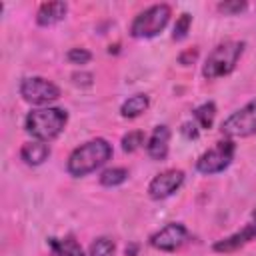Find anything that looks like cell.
<instances>
[{
  "instance_id": "52a82bcc",
  "label": "cell",
  "mask_w": 256,
  "mask_h": 256,
  "mask_svg": "<svg viewBox=\"0 0 256 256\" xmlns=\"http://www.w3.org/2000/svg\"><path fill=\"white\" fill-rule=\"evenodd\" d=\"M20 96L30 104L42 106V104H50L58 100L60 88L42 76H28L20 82Z\"/></svg>"
},
{
  "instance_id": "d6986e66",
  "label": "cell",
  "mask_w": 256,
  "mask_h": 256,
  "mask_svg": "<svg viewBox=\"0 0 256 256\" xmlns=\"http://www.w3.org/2000/svg\"><path fill=\"white\" fill-rule=\"evenodd\" d=\"M142 144H144V132H140V130H132V132L122 136V150L124 152H136Z\"/></svg>"
},
{
  "instance_id": "5b68a950",
  "label": "cell",
  "mask_w": 256,
  "mask_h": 256,
  "mask_svg": "<svg viewBox=\"0 0 256 256\" xmlns=\"http://www.w3.org/2000/svg\"><path fill=\"white\" fill-rule=\"evenodd\" d=\"M222 134L228 138H246L256 134V98L244 104L240 110L232 112L220 126Z\"/></svg>"
},
{
  "instance_id": "7c38bea8",
  "label": "cell",
  "mask_w": 256,
  "mask_h": 256,
  "mask_svg": "<svg viewBox=\"0 0 256 256\" xmlns=\"http://www.w3.org/2000/svg\"><path fill=\"white\" fill-rule=\"evenodd\" d=\"M66 12H68L66 2H44L36 12V22L40 26H52V24L64 20Z\"/></svg>"
},
{
  "instance_id": "30bf717a",
  "label": "cell",
  "mask_w": 256,
  "mask_h": 256,
  "mask_svg": "<svg viewBox=\"0 0 256 256\" xmlns=\"http://www.w3.org/2000/svg\"><path fill=\"white\" fill-rule=\"evenodd\" d=\"M252 240H256V218L250 220L242 230L230 234L228 238L218 240V242L214 244V250H216V252H234V250L246 246V244L252 242Z\"/></svg>"
},
{
  "instance_id": "603a6c76",
  "label": "cell",
  "mask_w": 256,
  "mask_h": 256,
  "mask_svg": "<svg viewBox=\"0 0 256 256\" xmlns=\"http://www.w3.org/2000/svg\"><path fill=\"white\" fill-rule=\"evenodd\" d=\"M196 58H198V48H190V50H184V52L178 56V62H180L182 66H188V64H192Z\"/></svg>"
},
{
  "instance_id": "ba28073f",
  "label": "cell",
  "mask_w": 256,
  "mask_h": 256,
  "mask_svg": "<svg viewBox=\"0 0 256 256\" xmlns=\"http://www.w3.org/2000/svg\"><path fill=\"white\" fill-rule=\"evenodd\" d=\"M190 238V232L184 224L180 222H170L166 224L164 228H160L158 232H154L150 236V244L156 248V250H162V252H174L178 250L182 244H186Z\"/></svg>"
},
{
  "instance_id": "7a4b0ae2",
  "label": "cell",
  "mask_w": 256,
  "mask_h": 256,
  "mask_svg": "<svg viewBox=\"0 0 256 256\" xmlns=\"http://www.w3.org/2000/svg\"><path fill=\"white\" fill-rule=\"evenodd\" d=\"M66 122H68V112L64 108L48 106V108L32 110L24 120V128L32 138L40 142H50L62 134Z\"/></svg>"
},
{
  "instance_id": "cb8c5ba5",
  "label": "cell",
  "mask_w": 256,
  "mask_h": 256,
  "mask_svg": "<svg viewBox=\"0 0 256 256\" xmlns=\"http://www.w3.org/2000/svg\"><path fill=\"white\" fill-rule=\"evenodd\" d=\"M182 134H184L186 138H198V128H196V124H192V122L182 124Z\"/></svg>"
},
{
  "instance_id": "5bb4252c",
  "label": "cell",
  "mask_w": 256,
  "mask_h": 256,
  "mask_svg": "<svg viewBox=\"0 0 256 256\" xmlns=\"http://www.w3.org/2000/svg\"><path fill=\"white\" fill-rule=\"evenodd\" d=\"M50 252L52 256H84L80 244L74 240V236H64V238H50Z\"/></svg>"
},
{
  "instance_id": "44dd1931",
  "label": "cell",
  "mask_w": 256,
  "mask_h": 256,
  "mask_svg": "<svg viewBox=\"0 0 256 256\" xmlns=\"http://www.w3.org/2000/svg\"><path fill=\"white\" fill-rule=\"evenodd\" d=\"M66 58L72 62V64H86L92 60V54L86 50V48H70Z\"/></svg>"
},
{
  "instance_id": "8fae6325",
  "label": "cell",
  "mask_w": 256,
  "mask_h": 256,
  "mask_svg": "<svg viewBox=\"0 0 256 256\" xmlns=\"http://www.w3.org/2000/svg\"><path fill=\"white\" fill-rule=\"evenodd\" d=\"M168 142H170V128L168 126H156L146 142V152L152 160H164L168 156Z\"/></svg>"
},
{
  "instance_id": "d4e9b609",
  "label": "cell",
  "mask_w": 256,
  "mask_h": 256,
  "mask_svg": "<svg viewBox=\"0 0 256 256\" xmlns=\"http://www.w3.org/2000/svg\"><path fill=\"white\" fill-rule=\"evenodd\" d=\"M74 84H82V86H90L92 84V74H72Z\"/></svg>"
},
{
  "instance_id": "8992f818",
  "label": "cell",
  "mask_w": 256,
  "mask_h": 256,
  "mask_svg": "<svg viewBox=\"0 0 256 256\" xmlns=\"http://www.w3.org/2000/svg\"><path fill=\"white\" fill-rule=\"evenodd\" d=\"M236 146L232 140H222L216 142V146H212L210 150H206L198 160H196V170L202 174H218L222 170H226L234 158Z\"/></svg>"
},
{
  "instance_id": "7402d4cb",
  "label": "cell",
  "mask_w": 256,
  "mask_h": 256,
  "mask_svg": "<svg viewBox=\"0 0 256 256\" xmlns=\"http://www.w3.org/2000/svg\"><path fill=\"white\" fill-rule=\"evenodd\" d=\"M218 10L224 14H238V12L246 10V2H220Z\"/></svg>"
},
{
  "instance_id": "6da1fadb",
  "label": "cell",
  "mask_w": 256,
  "mask_h": 256,
  "mask_svg": "<svg viewBox=\"0 0 256 256\" xmlns=\"http://www.w3.org/2000/svg\"><path fill=\"white\" fill-rule=\"evenodd\" d=\"M112 156V146L108 144V140L104 138H94L84 142L82 146L74 148V152L68 158L66 170L72 176H86L90 172H94L96 168H100L102 164H106Z\"/></svg>"
},
{
  "instance_id": "9c48e42d",
  "label": "cell",
  "mask_w": 256,
  "mask_h": 256,
  "mask_svg": "<svg viewBox=\"0 0 256 256\" xmlns=\"http://www.w3.org/2000/svg\"><path fill=\"white\" fill-rule=\"evenodd\" d=\"M184 182V172L178 168H170L164 170L160 174H156L150 184H148V194L152 200H164L168 196H172Z\"/></svg>"
},
{
  "instance_id": "ac0fdd59",
  "label": "cell",
  "mask_w": 256,
  "mask_h": 256,
  "mask_svg": "<svg viewBox=\"0 0 256 256\" xmlns=\"http://www.w3.org/2000/svg\"><path fill=\"white\" fill-rule=\"evenodd\" d=\"M126 178H128L126 168H106L100 174V184L102 186H118V184L126 182Z\"/></svg>"
},
{
  "instance_id": "ffe728a7",
  "label": "cell",
  "mask_w": 256,
  "mask_h": 256,
  "mask_svg": "<svg viewBox=\"0 0 256 256\" xmlns=\"http://www.w3.org/2000/svg\"><path fill=\"white\" fill-rule=\"evenodd\" d=\"M190 24H192V16H190L188 12H182L180 18H178L176 24H174L172 38H174V40H184L186 34H188V30H190Z\"/></svg>"
},
{
  "instance_id": "2e32d148",
  "label": "cell",
  "mask_w": 256,
  "mask_h": 256,
  "mask_svg": "<svg viewBox=\"0 0 256 256\" xmlns=\"http://www.w3.org/2000/svg\"><path fill=\"white\" fill-rule=\"evenodd\" d=\"M216 118V106L214 102H204L194 110V120L198 122L200 128H210Z\"/></svg>"
},
{
  "instance_id": "e0dca14e",
  "label": "cell",
  "mask_w": 256,
  "mask_h": 256,
  "mask_svg": "<svg viewBox=\"0 0 256 256\" xmlns=\"http://www.w3.org/2000/svg\"><path fill=\"white\" fill-rule=\"evenodd\" d=\"M114 250H116L114 240L108 236H100L90 244L88 256H114Z\"/></svg>"
},
{
  "instance_id": "4fadbf2b",
  "label": "cell",
  "mask_w": 256,
  "mask_h": 256,
  "mask_svg": "<svg viewBox=\"0 0 256 256\" xmlns=\"http://www.w3.org/2000/svg\"><path fill=\"white\" fill-rule=\"evenodd\" d=\"M48 156H50V146H48V142H40V140L26 142L20 150V158L28 166H40L42 162L48 160Z\"/></svg>"
},
{
  "instance_id": "9a60e30c",
  "label": "cell",
  "mask_w": 256,
  "mask_h": 256,
  "mask_svg": "<svg viewBox=\"0 0 256 256\" xmlns=\"http://www.w3.org/2000/svg\"><path fill=\"white\" fill-rule=\"evenodd\" d=\"M148 106H150V100H148L146 94H134V96H130V98L120 106V114H122L124 118H136V116H140L142 112H146Z\"/></svg>"
},
{
  "instance_id": "277c9868",
  "label": "cell",
  "mask_w": 256,
  "mask_h": 256,
  "mask_svg": "<svg viewBox=\"0 0 256 256\" xmlns=\"http://www.w3.org/2000/svg\"><path fill=\"white\" fill-rule=\"evenodd\" d=\"M170 20V6L168 4H154L142 10L130 24V34L134 38H152L160 34Z\"/></svg>"
},
{
  "instance_id": "3957f363",
  "label": "cell",
  "mask_w": 256,
  "mask_h": 256,
  "mask_svg": "<svg viewBox=\"0 0 256 256\" xmlns=\"http://www.w3.org/2000/svg\"><path fill=\"white\" fill-rule=\"evenodd\" d=\"M242 52H244V42H238V40L220 42L208 54V58L202 66V76L208 80H214V78H222V76L230 74L236 68Z\"/></svg>"
}]
</instances>
